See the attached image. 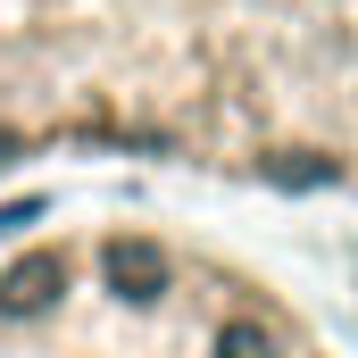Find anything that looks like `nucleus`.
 <instances>
[{
	"instance_id": "obj_1",
	"label": "nucleus",
	"mask_w": 358,
	"mask_h": 358,
	"mask_svg": "<svg viewBox=\"0 0 358 358\" xmlns=\"http://www.w3.org/2000/svg\"><path fill=\"white\" fill-rule=\"evenodd\" d=\"M134 300L100 250L25 242L0 259V358H142L125 350Z\"/></svg>"
},
{
	"instance_id": "obj_2",
	"label": "nucleus",
	"mask_w": 358,
	"mask_h": 358,
	"mask_svg": "<svg viewBox=\"0 0 358 358\" xmlns=\"http://www.w3.org/2000/svg\"><path fill=\"white\" fill-rule=\"evenodd\" d=\"M208 358H283V350H275V334L259 317H225V325L208 334Z\"/></svg>"
},
{
	"instance_id": "obj_3",
	"label": "nucleus",
	"mask_w": 358,
	"mask_h": 358,
	"mask_svg": "<svg viewBox=\"0 0 358 358\" xmlns=\"http://www.w3.org/2000/svg\"><path fill=\"white\" fill-rule=\"evenodd\" d=\"M267 176H275V183H292V192H308V183H325V176H334V167H325V159H308V150H283Z\"/></svg>"
}]
</instances>
